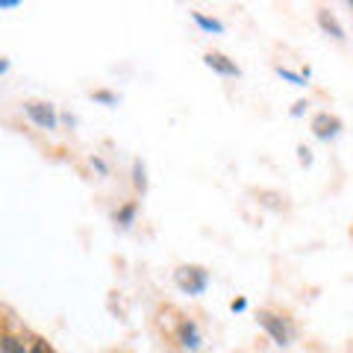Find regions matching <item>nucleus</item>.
Masks as SVG:
<instances>
[{"mask_svg":"<svg viewBox=\"0 0 353 353\" xmlns=\"http://www.w3.org/2000/svg\"><path fill=\"white\" fill-rule=\"evenodd\" d=\"M176 285L189 294H201L206 289V271L203 268H180L176 271Z\"/></svg>","mask_w":353,"mask_h":353,"instance_id":"nucleus-1","label":"nucleus"},{"mask_svg":"<svg viewBox=\"0 0 353 353\" xmlns=\"http://www.w3.org/2000/svg\"><path fill=\"white\" fill-rule=\"evenodd\" d=\"M318 24H321V27H324V30H327L333 39H345V30L339 27V21H336L333 15H330V12H324V9H321V12H318Z\"/></svg>","mask_w":353,"mask_h":353,"instance_id":"nucleus-6","label":"nucleus"},{"mask_svg":"<svg viewBox=\"0 0 353 353\" xmlns=\"http://www.w3.org/2000/svg\"><path fill=\"white\" fill-rule=\"evenodd\" d=\"M180 341H183V347L194 350L197 345H201V336H197V327H194V324H183V327H180Z\"/></svg>","mask_w":353,"mask_h":353,"instance_id":"nucleus-7","label":"nucleus"},{"mask_svg":"<svg viewBox=\"0 0 353 353\" xmlns=\"http://www.w3.org/2000/svg\"><path fill=\"white\" fill-rule=\"evenodd\" d=\"M297 153H301V162H303V165H309V162H312V157H309V150H306V148H301Z\"/></svg>","mask_w":353,"mask_h":353,"instance_id":"nucleus-15","label":"nucleus"},{"mask_svg":"<svg viewBox=\"0 0 353 353\" xmlns=\"http://www.w3.org/2000/svg\"><path fill=\"white\" fill-rule=\"evenodd\" d=\"M259 324L274 336V341H277V345H289V327L283 324V318L271 315V312H259Z\"/></svg>","mask_w":353,"mask_h":353,"instance_id":"nucleus-3","label":"nucleus"},{"mask_svg":"<svg viewBox=\"0 0 353 353\" xmlns=\"http://www.w3.org/2000/svg\"><path fill=\"white\" fill-rule=\"evenodd\" d=\"M0 347H3V353H27L24 345H21L15 336H3V339H0Z\"/></svg>","mask_w":353,"mask_h":353,"instance_id":"nucleus-8","label":"nucleus"},{"mask_svg":"<svg viewBox=\"0 0 353 353\" xmlns=\"http://www.w3.org/2000/svg\"><path fill=\"white\" fill-rule=\"evenodd\" d=\"M15 6H21L18 0H0V9H15Z\"/></svg>","mask_w":353,"mask_h":353,"instance_id":"nucleus-14","label":"nucleus"},{"mask_svg":"<svg viewBox=\"0 0 353 353\" xmlns=\"http://www.w3.org/2000/svg\"><path fill=\"white\" fill-rule=\"evenodd\" d=\"M24 109H27V115L36 121L39 127H44V130H53V127H57V112H53V106L39 103V101H30Z\"/></svg>","mask_w":353,"mask_h":353,"instance_id":"nucleus-2","label":"nucleus"},{"mask_svg":"<svg viewBox=\"0 0 353 353\" xmlns=\"http://www.w3.org/2000/svg\"><path fill=\"white\" fill-rule=\"evenodd\" d=\"M132 183H136V189H141V192H145L148 180H145V165H141V162H136V165H132Z\"/></svg>","mask_w":353,"mask_h":353,"instance_id":"nucleus-9","label":"nucleus"},{"mask_svg":"<svg viewBox=\"0 0 353 353\" xmlns=\"http://www.w3.org/2000/svg\"><path fill=\"white\" fill-rule=\"evenodd\" d=\"M32 353H44V347H41V345H36V350H32Z\"/></svg>","mask_w":353,"mask_h":353,"instance_id":"nucleus-17","label":"nucleus"},{"mask_svg":"<svg viewBox=\"0 0 353 353\" xmlns=\"http://www.w3.org/2000/svg\"><path fill=\"white\" fill-rule=\"evenodd\" d=\"M339 118H330V115H318L315 121H312V130H315V136L318 139H330V136H336L339 132Z\"/></svg>","mask_w":353,"mask_h":353,"instance_id":"nucleus-5","label":"nucleus"},{"mask_svg":"<svg viewBox=\"0 0 353 353\" xmlns=\"http://www.w3.org/2000/svg\"><path fill=\"white\" fill-rule=\"evenodd\" d=\"M206 65H209L212 71L224 74V77H239V65H236V62H230L227 57H221V53H209V57H206Z\"/></svg>","mask_w":353,"mask_h":353,"instance_id":"nucleus-4","label":"nucleus"},{"mask_svg":"<svg viewBox=\"0 0 353 353\" xmlns=\"http://www.w3.org/2000/svg\"><path fill=\"white\" fill-rule=\"evenodd\" d=\"M350 9H353V3H350Z\"/></svg>","mask_w":353,"mask_h":353,"instance_id":"nucleus-18","label":"nucleus"},{"mask_svg":"<svg viewBox=\"0 0 353 353\" xmlns=\"http://www.w3.org/2000/svg\"><path fill=\"white\" fill-rule=\"evenodd\" d=\"M194 21H197V24H201L203 30H212V32H221V30H224V27L218 24V21H212V18H203V15H194Z\"/></svg>","mask_w":353,"mask_h":353,"instance_id":"nucleus-11","label":"nucleus"},{"mask_svg":"<svg viewBox=\"0 0 353 353\" xmlns=\"http://www.w3.org/2000/svg\"><path fill=\"white\" fill-rule=\"evenodd\" d=\"M6 68H9V62H3V59H0V74H3Z\"/></svg>","mask_w":353,"mask_h":353,"instance_id":"nucleus-16","label":"nucleus"},{"mask_svg":"<svg viewBox=\"0 0 353 353\" xmlns=\"http://www.w3.org/2000/svg\"><path fill=\"white\" fill-rule=\"evenodd\" d=\"M280 74L285 77V80H292L294 85H303V77H297V74H292V71H285V68H280Z\"/></svg>","mask_w":353,"mask_h":353,"instance_id":"nucleus-12","label":"nucleus"},{"mask_svg":"<svg viewBox=\"0 0 353 353\" xmlns=\"http://www.w3.org/2000/svg\"><path fill=\"white\" fill-rule=\"evenodd\" d=\"M132 215H136V206L130 203V206H124V209H121V212L115 215V221H118V224H124V227H127V224H132Z\"/></svg>","mask_w":353,"mask_h":353,"instance_id":"nucleus-10","label":"nucleus"},{"mask_svg":"<svg viewBox=\"0 0 353 353\" xmlns=\"http://www.w3.org/2000/svg\"><path fill=\"white\" fill-rule=\"evenodd\" d=\"M94 101H101V103H115V94H109V92H97V94H94Z\"/></svg>","mask_w":353,"mask_h":353,"instance_id":"nucleus-13","label":"nucleus"}]
</instances>
